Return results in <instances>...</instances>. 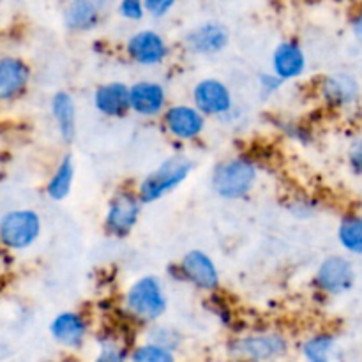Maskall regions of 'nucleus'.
Masks as SVG:
<instances>
[{
    "label": "nucleus",
    "instance_id": "1",
    "mask_svg": "<svg viewBox=\"0 0 362 362\" xmlns=\"http://www.w3.org/2000/svg\"><path fill=\"white\" fill-rule=\"evenodd\" d=\"M191 168H193V165H191L189 159L180 158V156L166 159L158 170L145 177L144 182L140 184L138 197L141 198L144 204L159 200L166 193L175 189L179 184H182L191 173Z\"/></svg>",
    "mask_w": 362,
    "mask_h": 362
},
{
    "label": "nucleus",
    "instance_id": "2",
    "mask_svg": "<svg viewBox=\"0 0 362 362\" xmlns=\"http://www.w3.org/2000/svg\"><path fill=\"white\" fill-rule=\"evenodd\" d=\"M255 180H257V168H255L253 163L250 159L235 158L221 163L214 170L212 187L219 197L235 200V198L250 193Z\"/></svg>",
    "mask_w": 362,
    "mask_h": 362
},
{
    "label": "nucleus",
    "instance_id": "3",
    "mask_svg": "<svg viewBox=\"0 0 362 362\" xmlns=\"http://www.w3.org/2000/svg\"><path fill=\"white\" fill-rule=\"evenodd\" d=\"M126 308L140 320H158L166 310V297L159 279H156L154 276L138 279L127 292Z\"/></svg>",
    "mask_w": 362,
    "mask_h": 362
},
{
    "label": "nucleus",
    "instance_id": "4",
    "mask_svg": "<svg viewBox=\"0 0 362 362\" xmlns=\"http://www.w3.org/2000/svg\"><path fill=\"white\" fill-rule=\"evenodd\" d=\"M41 232V219L32 211L7 212L0 221L2 243L11 250H25L37 239Z\"/></svg>",
    "mask_w": 362,
    "mask_h": 362
},
{
    "label": "nucleus",
    "instance_id": "5",
    "mask_svg": "<svg viewBox=\"0 0 362 362\" xmlns=\"http://www.w3.org/2000/svg\"><path fill=\"white\" fill-rule=\"evenodd\" d=\"M141 198L131 193H119L110 202L106 212V228L117 237H126L136 225L140 216Z\"/></svg>",
    "mask_w": 362,
    "mask_h": 362
},
{
    "label": "nucleus",
    "instance_id": "6",
    "mask_svg": "<svg viewBox=\"0 0 362 362\" xmlns=\"http://www.w3.org/2000/svg\"><path fill=\"white\" fill-rule=\"evenodd\" d=\"M354 269L349 260L341 257H329L322 262L317 272V283L327 293H345L354 285Z\"/></svg>",
    "mask_w": 362,
    "mask_h": 362
},
{
    "label": "nucleus",
    "instance_id": "7",
    "mask_svg": "<svg viewBox=\"0 0 362 362\" xmlns=\"http://www.w3.org/2000/svg\"><path fill=\"white\" fill-rule=\"evenodd\" d=\"M286 350V339L279 334L247 336L232 343V352L246 359H274Z\"/></svg>",
    "mask_w": 362,
    "mask_h": 362
},
{
    "label": "nucleus",
    "instance_id": "8",
    "mask_svg": "<svg viewBox=\"0 0 362 362\" xmlns=\"http://www.w3.org/2000/svg\"><path fill=\"white\" fill-rule=\"evenodd\" d=\"M193 99L197 108L207 115H221V113L228 112L232 106V94H230L228 87L212 78L200 81L194 87Z\"/></svg>",
    "mask_w": 362,
    "mask_h": 362
},
{
    "label": "nucleus",
    "instance_id": "9",
    "mask_svg": "<svg viewBox=\"0 0 362 362\" xmlns=\"http://www.w3.org/2000/svg\"><path fill=\"white\" fill-rule=\"evenodd\" d=\"M127 53L141 66H156V64L163 62L168 49H166L161 35L152 30H141L129 37Z\"/></svg>",
    "mask_w": 362,
    "mask_h": 362
},
{
    "label": "nucleus",
    "instance_id": "10",
    "mask_svg": "<svg viewBox=\"0 0 362 362\" xmlns=\"http://www.w3.org/2000/svg\"><path fill=\"white\" fill-rule=\"evenodd\" d=\"M184 276L189 279L193 285H197L202 290H216L219 285V274L216 269L214 262L202 251L194 250L189 251L186 257L182 258Z\"/></svg>",
    "mask_w": 362,
    "mask_h": 362
},
{
    "label": "nucleus",
    "instance_id": "11",
    "mask_svg": "<svg viewBox=\"0 0 362 362\" xmlns=\"http://www.w3.org/2000/svg\"><path fill=\"white\" fill-rule=\"evenodd\" d=\"M165 122L170 133L180 140H191L198 136L205 126L204 113L191 106H172L166 112Z\"/></svg>",
    "mask_w": 362,
    "mask_h": 362
},
{
    "label": "nucleus",
    "instance_id": "12",
    "mask_svg": "<svg viewBox=\"0 0 362 362\" xmlns=\"http://www.w3.org/2000/svg\"><path fill=\"white\" fill-rule=\"evenodd\" d=\"M94 105L99 112L108 117L124 115L131 108V88L119 81L103 85L95 90Z\"/></svg>",
    "mask_w": 362,
    "mask_h": 362
},
{
    "label": "nucleus",
    "instance_id": "13",
    "mask_svg": "<svg viewBox=\"0 0 362 362\" xmlns=\"http://www.w3.org/2000/svg\"><path fill=\"white\" fill-rule=\"evenodd\" d=\"M52 336L67 349H80L87 336V324L78 313H60L49 325Z\"/></svg>",
    "mask_w": 362,
    "mask_h": 362
},
{
    "label": "nucleus",
    "instance_id": "14",
    "mask_svg": "<svg viewBox=\"0 0 362 362\" xmlns=\"http://www.w3.org/2000/svg\"><path fill=\"white\" fill-rule=\"evenodd\" d=\"M30 78L27 64L14 57L0 60V98L11 99L20 94Z\"/></svg>",
    "mask_w": 362,
    "mask_h": 362
},
{
    "label": "nucleus",
    "instance_id": "15",
    "mask_svg": "<svg viewBox=\"0 0 362 362\" xmlns=\"http://www.w3.org/2000/svg\"><path fill=\"white\" fill-rule=\"evenodd\" d=\"M165 106V90L154 81H140L131 87V108L140 115H158Z\"/></svg>",
    "mask_w": 362,
    "mask_h": 362
},
{
    "label": "nucleus",
    "instance_id": "16",
    "mask_svg": "<svg viewBox=\"0 0 362 362\" xmlns=\"http://www.w3.org/2000/svg\"><path fill=\"white\" fill-rule=\"evenodd\" d=\"M187 45L194 53H218L228 45V32L218 23H205L187 35Z\"/></svg>",
    "mask_w": 362,
    "mask_h": 362
},
{
    "label": "nucleus",
    "instance_id": "17",
    "mask_svg": "<svg viewBox=\"0 0 362 362\" xmlns=\"http://www.w3.org/2000/svg\"><path fill=\"white\" fill-rule=\"evenodd\" d=\"M272 66H274V73L281 80H292L303 74L306 59L300 46H297L296 42H281L274 52Z\"/></svg>",
    "mask_w": 362,
    "mask_h": 362
},
{
    "label": "nucleus",
    "instance_id": "18",
    "mask_svg": "<svg viewBox=\"0 0 362 362\" xmlns=\"http://www.w3.org/2000/svg\"><path fill=\"white\" fill-rule=\"evenodd\" d=\"M324 95L327 101H331L332 105H349L354 99L357 98V88L356 80L349 74H332L324 80Z\"/></svg>",
    "mask_w": 362,
    "mask_h": 362
},
{
    "label": "nucleus",
    "instance_id": "19",
    "mask_svg": "<svg viewBox=\"0 0 362 362\" xmlns=\"http://www.w3.org/2000/svg\"><path fill=\"white\" fill-rule=\"evenodd\" d=\"M99 21V9L92 0H73L66 11V25L74 30H88Z\"/></svg>",
    "mask_w": 362,
    "mask_h": 362
},
{
    "label": "nucleus",
    "instance_id": "20",
    "mask_svg": "<svg viewBox=\"0 0 362 362\" xmlns=\"http://www.w3.org/2000/svg\"><path fill=\"white\" fill-rule=\"evenodd\" d=\"M52 112L57 120L60 134L66 141H71L74 136V103L69 94L59 92L52 99Z\"/></svg>",
    "mask_w": 362,
    "mask_h": 362
},
{
    "label": "nucleus",
    "instance_id": "21",
    "mask_svg": "<svg viewBox=\"0 0 362 362\" xmlns=\"http://www.w3.org/2000/svg\"><path fill=\"white\" fill-rule=\"evenodd\" d=\"M73 175H74V166L73 159L66 158L59 165L57 172L48 182V194L53 200H62L69 194L71 186H73Z\"/></svg>",
    "mask_w": 362,
    "mask_h": 362
},
{
    "label": "nucleus",
    "instance_id": "22",
    "mask_svg": "<svg viewBox=\"0 0 362 362\" xmlns=\"http://www.w3.org/2000/svg\"><path fill=\"white\" fill-rule=\"evenodd\" d=\"M338 239L341 246L350 253H362V218L349 216L338 228Z\"/></svg>",
    "mask_w": 362,
    "mask_h": 362
},
{
    "label": "nucleus",
    "instance_id": "23",
    "mask_svg": "<svg viewBox=\"0 0 362 362\" xmlns=\"http://www.w3.org/2000/svg\"><path fill=\"white\" fill-rule=\"evenodd\" d=\"M332 345H334V338L329 334H317L313 338L308 339L303 346V352L306 359L313 362H325L329 354H331Z\"/></svg>",
    "mask_w": 362,
    "mask_h": 362
},
{
    "label": "nucleus",
    "instance_id": "24",
    "mask_svg": "<svg viewBox=\"0 0 362 362\" xmlns=\"http://www.w3.org/2000/svg\"><path fill=\"white\" fill-rule=\"evenodd\" d=\"M131 359L136 362H170L173 361V354L159 343H148V345L138 346Z\"/></svg>",
    "mask_w": 362,
    "mask_h": 362
},
{
    "label": "nucleus",
    "instance_id": "25",
    "mask_svg": "<svg viewBox=\"0 0 362 362\" xmlns=\"http://www.w3.org/2000/svg\"><path fill=\"white\" fill-rule=\"evenodd\" d=\"M145 6H141V0H122L120 2V14L127 20H140L144 16Z\"/></svg>",
    "mask_w": 362,
    "mask_h": 362
},
{
    "label": "nucleus",
    "instance_id": "26",
    "mask_svg": "<svg viewBox=\"0 0 362 362\" xmlns=\"http://www.w3.org/2000/svg\"><path fill=\"white\" fill-rule=\"evenodd\" d=\"M175 0H144V6L152 16H165L173 7Z\"/></svg>",
    "mask_w": 362,
    "mask_h": 362
},
{
    "label": "nucleus",
    "instance_id": "27",
    "mask_svg": "<svg viewBox=\"0 0 362 362\" xmlns=\"http://www.w3.org/2000/svg\"><path fill=\"white\" fill-rule=\"evenodd\" d=\"M126 359V354L122 352V349H119L113 343H103V350L98 356V361H106V362H119Z\"/></svg>",
    "mask_w": 362,
    "mask_h": 362
},
{
    "label": "nucleus",
    "instance_id": "28",
    "mask_svg": "<svg viewBox=\"0 0 362 362\" xmlns=\"http://www.w3.org/2000/svg\"><path fill=\"white\" fill-rule=\"evenodd\" d=\"M350 165L359 175H362V140L356 141L350 148Z\"/></svg>",
    "mask_w": 362,
    "mask_h": 362
},
{
    "label": "nucleus",
    "instance_id": "29",
    "mask_svg": "<svg viewBox=\"0 0 362 362\" xmlns=\"http://www.w3.org/2000/svg\"><path fill=\"white\" fill-rule=\"evenodd\" d=\"M354 32H356L357 39L362 41V16H359L356 21H354Z\"/></svg>",
    "mask_w": 362,
    "mask_h": 362
}]
</instances>
